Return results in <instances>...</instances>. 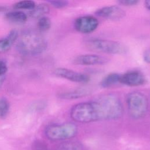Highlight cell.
Masks as SVG:
<instances>
[{
	"mask_svg": "<svg viewBox=\"0 0 150 150\" xmlns=\"http://www.w3.org/2000/svg\"><path fill=\"white\" fill-rule=\"evenodd\" d=\"M142 56L144 60L146 63L150 64V47L144 51Z\"/></svg>",
	"mask_w": 150,
	"mask_h": 150,
	"instance_id": "obj_24",
	"label": "cell"
},
{
	"mask_svg": "<svg viewBox=\"0 0 150 150\" xmlns=\"http://www.w3.org/2000/svg\"><path fill=\"white\" fill-rule=\"evenodd\" d=\"M120 74L116 73H111L105 76L101 81L100 85L103 88H108L120 83Z\"/></svg>",
	"mask_w": 150,
	"mask_h": 150,
	"instance_id": "obj_14",
	"label": "cell"
},
{
	"mask_svg": "<svg viewBox=\"0 0 150 150\" xmlns=\"http://www.w3.org/2000/svg\"><path fill=\"white\" fill-rule=\"evenodd\" d=\"M57 150H85L82 144L77 142H65L60 144Z\"/></svg>",
	"mask_w": 150,
	"mask_h": 150,
	"instance_id": "obj_16",
	"label": "cell"
},
{
	"mask_svg": "<svg viewBox=\"0 0 150 150\" xmlns=\"http://www.w3.org/2000/svg\"><path fill=\"white\" fill-rule=\"evenodd\" d=\"M8 70V67L6 63L0 60V76H5Z\"/></svg>",
	"mask_w": 150,
	"mask_h": 150,
	"instance_id": "obj_23",
	"label": "cell"
},
{
	"mask_svg": "<svg viewBox=\"0 0 150 150\" xmlns=\"http://www.w3.org/2000/svg\"><path fill=\"white\" fill-rule=\"evenodd\" d=\"M146 79L138 70H129L120 74V83L130 87H137L144 84Z\"/></svg>",
	"mask_w": 150,
	"mask_h": 150,
	"instance_id": "obj_9",
	"label": "cell"
},
{
	"mask_svg": "<svg viewBox=\"0 0 150 150\" xmlns=\"http://www.w3.org/2000/svg\"><path fill=\"white\" fill-rule=\"evenodd\" d=\"M47 43L46 39L36 32L23 33L17 43L18 50L26 55H35L46 50Z\"/></svg>",
	"mask_w": 150,
	"mask_h": 150,
	"instance_id": "obj_2",
	"label": "cell"
},
{
	"mask_svg": "<svg viewBox=\"0 0 150 150\" xmlns=\"http://www.w3.org/2000/svg\"><path fill=\"white\" fill-rule=\"evenodd\" d=\"M119 4H121L125 6H134L139 3V1L137 0H120L118 1Z\"/></svg>",
	"mask_w": 150,
	"mask_h": 150,
	"instance_id": "obj_22",
	"label": "cell"
},
{
	"mask_svg": "<svg viewBox=\"0 0 150 150\" xmlns=\"http://www.w3.org/2000/svg\"><path fill=\"white\" fill-rule=\"evenodd\" d=\"M36 6V4L33 1H21L14 4L13 8L16 9H30L32 10Z\"/></svg>",
	"mask_w": 150,
	"mask_h": 150,
	"instance_id": "obj_17",
	"label": "cell"
},
{
	"mask_svg": "<svg viewBox=\"0 0 150 150\" xmlns=\"http://www.w3.org/2000/svg\"><path fill=\"white\" fill-rule=\"evenodd\" d=\"M77 130V125L73 122L52 124L47 127L45 135L52 141H64L75 137Z\"/></svg>",
	"mask_w": 150,
	"mask_h": 150,
	"instance_id": "obj_5",
	"label": "cell"
},
{
	"mask_svg": "<svg viewBox=\"0 0 150 150\" xmlns=\"http://www.w3.org/2000/svg\"><path fill=\"white\" fill-rule=\"evenodd\" d=\"M5 79V76H0V88L2 86L4 81Z\"/></svg>",
	"mask_w": 150,
	"mask_h": 150,
	"instance_id": "obj_26",
	"label": "cell"
},
{
	"mask_svg": "<svg viewBox=\"0 0 150 150\" xmlns=\"http://www.w3.org/2000/svg\"><path fill=\"white\" fill-rule=\"evenodd\" d=\"M9 103L5 98H0V118H4L9 110Z\"/></svg>",
	"mask_w": 150,
	"mask_h": 150,
	"instance_id": "obj_19",
	"label": "cell"
},
{
	"mask_svg": "<svg viewBox=\"0 0 150 150\" xmlns=\"http://www.w3.org/2000/svg\"><path fill=\"white\" fill-rule=\"evenodd\" d=\"M98 24L99 22L96 17L91 15H84L78 17L74 20V27L77 32L87 34L96 30Z\"/></svg>",
	"mask_w": 150,
	"mask_h": 150,
	"instance_id": "obj_6",
	"label": "cell"
},
{
	"mask_svg": "<svg viewBox=\"0 0 150 150\" xmlns=\"http://www.w3.org/2000/svg\"><path fill=\"white\" fill-rule=\"evenodd\" d=\"M54 73L57 77L75 83H85L90 80V77L86 74L64 67L56 68L54 70Z\"/></svg>",
	"mask_w": 150,
	"mask_h": 150,
	"instance_id": "obj_7",
	"label": "cell"
},
{
	"mask_svg": "<svg viewBox=\"0 0 150 150\" xmlns=\"http://www.w3.org/2000/svg\"><path fill=\"white\" fill-rule=\"evenodd\" d=\"M18 38V33L17 31L11 30L6 37L0 39V53L8 52Z\"/></svg>",
	"mask_w": 150,
	"mask_h": 150,
	"instance_id": "obj_12",
	"label": "cell"
},
{
	"mask_svg": "<svg viewBox=\"0 0 150 150\" xmlns=\"http://www.w3.org/2000/svg\"><path fill=\"white\" fill-rule=\"evenodd\" d=\"M48 2L56 8H63L68 5L69 2L66 1H49Z\"/></svg>",
	"mask_w": 150,
	"mask_h": 150,
	"instance_id": "obj_21",
	"label": "cell"
},
{
	"mask_svg": "<svg viewBox=\"0 0 150 150\" xmlns=\"http://www.w3.org/2000/svg\"><path fill=\"white\" fill-rule=\"evenodd\" d=\"M5 18L12 22L17 23H23L28 19L27 15L22 11H14L8 12L5 15Z\"/></svg>",
	"mask_w": 150,
	"mask_h": 150,
	"instance_id": "obj_13",
	"label": "cell"
},
{
	"mask_svg": "<svg viewBox=\"0 0 150 150\" xmlns=\"http://www.w3.org/2000/svg\"><path fill=\"white\" fill-rule=\"evenodd\" d=\"M126 104L130 117L138 120L144 117L148 110V100L142 92L134 91L126 97Z\"/></svg>",
	"mask_w": 150,
	"mask_h": 150,
	"instance_id": "obj_4",
	"label": "cell"
},
{
	"mask_svg": "<svg viewBox=\"0 0 150 150\" xmlns=\"http://www.w3.org/2000/svg\"><path fill=\"white\" fill-rule=\"evenodd\" d=\"M52 25V22L49 18L47 16H43L39 18L38 22V28L41 32H45L48 30Z\"/></svg>",
	"mask_w": 150,
	"mask_h": 150,
	"instance_id": "obj_18",
	"label": "cell"
},
{
	"mask_svg": "<svg viewBox=\"0 0 150 150\" xmlns=\"http://www.w3.org/2000/svg\"><path fill=\"white\" fill-rule=\"evenodd\" d=\"M108 62V59L104 56L96 54H84L76 56L73 62L80 66L103 65Z\"/></svg>",
	"mask_w": 150,
	"mask_h": 150,
	"instance_id": "obj_8",
	"label": "cell"
},
{
	"mask_svg": "<svg viewBox=\"0 0 150 150\" xmlns=\"http://www.w3.org/2000/svg\"><path fill=\"white\" fill-rule=\"evenodd\" d=\"M50 11L49 5L46 4H39L30 12V16L33 18H40L47 14Z\"/></svg>",
	"mask_w": 150,
	"mask_h": 150,
	"instance_id": "obj_15",
	"label": "cell"
},
{
	"mask_svg": "<svg viewBox=\"0 0 150 150\" xmlns=\"http://www.w3.org/2000/svg\"><path fill=\"white\" fill-rule=\"evenodd\" d=\"M97 16L109 20L117 21L122 19L125 15V12L117 5H111L102 7L96 11Z\"/></svg>",
	"mask_w": 150,
	"mask_h": 150,
	"instance_id": "obj_10",
	"label": "cell"
},
{
	"mask_svg": "<svg viewBox=\"0 0 150 150\" xmlns=\"http://www.w3.org/2000/svg\"><path fill=\"white\" fill-rule=\"evenodd\" d=\"M91 90L88 88L80 87L73 90L62 91L59 94V97L65 100H75L90 95Z\"/></svg>",
	"mask_w": 150,
	"mask_h": 150,
	"instance_id": "obj_11",
	"label": "cell"
},
{
	"mask_svg": "<svg viewBox=\"0 0 150 150\" xmlns=\"http://www.w3.org/2000/svg\"><path fill=\"white\" fill-rule=\"evenodd\" d=\"M86 47L96 52L123 55L128 52L127 47L121 42L100 38H93L86 42Z\"/></svg>",
	"mask_w": 150,
	"mask_h": 150,
	"instance_id": "obj_3",
	"label": "cell"
},
{
	"mask_svg": "<svg viewBox=\"0 0 150 150\" xmlns=\"http://www.w3.org/2000/svg\"><path fill=\"white\" fill-rule=\"evenodd\" d=\"M123 106L119 97L114 94H105L96 98L80 103L72 107L70 116L76 122L89 123L115 120L123 114Z\"/></svg>",
	"mask_w": 150,
	"mask_h": 150,
	"instance_id": "obj_1",
	"label": "cell"
},
{
	"mask_svg": "<svg viewBox=\"0 0 150 150\" xmlns=\"http://www.w3.org/2000/svg\"><path fill=\"white\" fill-rule=\"evenodd\" d=\"M145 6L147 9L150 11V0H146L145 1Z\"/></svg>",
	"mask_w": 150,
	"mask_h": 150,
	"instance_id": "obj_25",
	"label": "cell"
},
{
	"mask_svg": "<svg viewBox=\"0 0 150 150\" xmlns=\"http://www.w3.org/2000/svg\"><path fill=\"white\" fill-rule=\"evenodd\" d=\"M32 150H48V148L45 142L37 140L32 144Z\"/></svg>",
	"mask_w": 150,
	"mask_h": 150,
	"instance_id": "obj_20",
	"label": "cell"
}]
</instances>
